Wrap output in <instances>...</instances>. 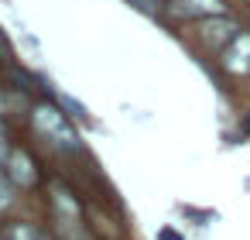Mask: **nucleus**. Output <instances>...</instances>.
<instances>
[{
    "instance_id": "3",
    "label": "nucleus",
    "mask_w": 250,
    "mask_h": 240,
    "mask_svg": "<svg viewBox=\"0 0 250 240\" xmlns=\"http://www.w3.org/2000/svg\"><path fill=\"white\" fill-rule=\"evenodd\" d=\"M219 65L233 76H250V31H240L223 52H219Z\"/></svg>"
},
{
    "instance_id": "7",
    "label": "nucleus",
    "mask_w": 250,
    "mask_h": 240,
    "mask_svg": "<svg viewBox=\"0 0 250 240\" xmlns=\"http://www.w3.org/2000/svg\"><path fill=\"white\" fill-rule=\"evenodd\" d=\"M11 206H14V182L11 175L0 172V209H11Z\"/></svg>"
},
{
    "instance_id": "8",
    "label": "nucleus",
    "mask_w": 250,
    "mask_h": 240,
    "mask_svg": "<svg viewBox=\"0 0 250 240\" xmlns=\"http://www.w3.org/2000/svg\"><path fill=\"white\" fill-rule=\"evenodd\" d=\"M130 7H137L141 14H147V18H158V11H161V4L158 0H127Z\"/></svg>"
},
{
    "instance_id": "11",
    "label": "nucleus",
    "mask_w": 250,
    "mask_h": 240,
    "mask_svg": "<svg viewBox=\"0 0 250 240\" xmlns=\"http://www.w3.org/2000/svg\"><path fill=\"white\" fill-rule=\"evenodd\" d=\"M4 137H7V131H4V124H0V141H4Z\"/></svg>"
},
{
    "instance_id": "1",
    "label": "nucleus",
    "mask_w": 250,
    "mask_h": 240,
    "mask_svg": "<svg viewBox=\"0 0 250 240\" xmlns=\"http://www.w3.org/2000/svg\"><path fill=\"white\" fill-rule=\"evenodd\" d=\"M35 127L48 141H55L59 148H65V151H76L79 148V134L69 127L65 113H59L55 107H35Z\"/></svg>"
},
{
    "instance_id": "2",
    "label": "nucleus",
    "mask_w": 250,
    "mask_h": 240,
    "mask_svg": "<svg viewBox=\"0 0 250 240\" xmlns=\"http://www.w3.org/2000/svg\"><path fill=\"white\" fill-rule=\"evenodd\" d=\"M240 31H243L240 21H233L229 14H216V18H202V21H199V38H202L209 48H216V52H223Z\"/></svg>"
},
{
    "instance_id": "5",
    "label": "nucleus",
    "mask_w": 250,
    "mask_h": 240,
    "mask_svg": "<svg viewBox=\"0 0 250 240\" xmlns=\"http://www.w3.org/2000/svg\"><path fill=\"white\" fill-rule=\"evenodd\" d=\"M178 11L188 14V18H216V14H226V4L223 0H178Z\"/></svg>"
},
{
    "instance_id": "4",
    "label": "nucleus",
    "mask_w": 250,
    "mask_h": 240,
    "mask_svg": "<svg viewBox=\"0 0 250 240\" xmlns=\"http://www.w3.org/2000/svg\"><path fill=\"white\" fill-rule=\"evenodd\" d=\"M7 175H11V182L21 185V189H31L35 178H38L35 161H31L24 151H11V154H7Z\"/></svg>"
},
{
    "instance_id": "10",
    "label": "nucleus",
    "mask_w": 250,
    "mask_h": 240,
    "mask_svg": "<svg viewBox=\"0 0 250 240\" xmlns=\"http://www.w3.org/2000/svg\"><path fill=\"white\" fill-rule=\"evenodd\" d=\"M0 59H11V45H7L4 31H0Z\"/></svg>"
},
{
    "instance_id": "9",
    "label": "nucleus",
    "mask_w": 250,
    "mask_h": 240,
    "mask_svg": "<svg viewBox=\"0 0 250 240\" xmlns=\"http://www.w3.org/2000/svg\"><path fill=\"white\" fill-rule=\"evenodd\" d=\"M11 240H42V233L31 230V226H14L11 230Z\"/></svg>"
},
{
    "instance_id": "6",
    "label": "nucleus",
    "mask_w": 250,
    "mask_h": 240,
    "mask_svg": "<svg viewBox=\"0 0 250 240\" xmlns=\"http://www.w3.org/2000/svg\"><path fill=\"white\" fill-rule=\"evenodd\" d=\"M52 206H55V216L62 219V223H79V202L62 189V185H52Z\"/></svg>"
}]
</instances>
